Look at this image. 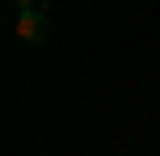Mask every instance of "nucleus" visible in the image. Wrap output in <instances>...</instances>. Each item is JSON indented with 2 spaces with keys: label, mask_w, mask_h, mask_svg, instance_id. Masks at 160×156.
<instances>
[{
  "label": "nucleus",
  "mask_w": 160,
  "mask_h": 156,
  "mask_svg": "<svg viewBox=\"0 0 160 156\" xmlns=\"http://www.w3.org/2000/svg\"><path fill=\"white\" fill-rule=\"evenodd\" d=\"M17 38L30 42V47H42V42L51 38V17L42 13V8H21V13H17Z\"/></svg>",
  "instance_id": "nucleus-1"
},
{
  "label": "nucleus",
  "mask_w": 160,
  "mask_h": 156,
  "mask_svg": "<svg viewBox=\"0 0 160 156\" xmlns=\"http://www.w3.org/2000/svg\"><path fill=\"white\" fill-rule=\"evenodd\" d=\"M13 4H17V8H34V0H13Z\"/></svg>",
  "instance_id": "nucleus-2"
}]
</instances>
